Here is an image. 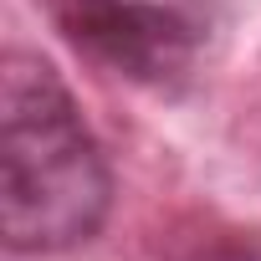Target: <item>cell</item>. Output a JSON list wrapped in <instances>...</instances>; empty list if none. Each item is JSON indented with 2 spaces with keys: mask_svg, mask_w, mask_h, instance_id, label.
<instances>
[{
  "mask_svg": "<svg viewBox=\"0 0 261 261\" xmlns=\"http://www.w3.org/2000/svg\"><path fill=\"white\" fill-rule=\"evenodd\" d=\"M57 36L92 67L139 87H179L210 36V0H41Z\"/></svg>",
  "mask_w": 261,
  "mask_h": 261,
  "instance_id": "obj_2",
  "label": "cell"
},
{
  "mask_svg": "<svg viewBox=\"0 0 261 261\" xmlns=\"http://www.w3.org/2000/svg\"><path fill=\"white\" fill-rule=\"evenodd\" d=\"M113 169L62 77L26 51L0 77V230L16 256H57L102 230Z\"/></svg>",
  "mask_w": 261,
  "mask_h": 261,
  "instance_id": "obj_1",
  "label": "cell"
},
{
  "mask_svg": "<svg viewBox=\"0 0 261 261\" xmlns=\"http://www.w3.org/2000/svg\"><path fill=\"white\" fill-rule=\"evenodd\" d=\"M169 261H261V230H200Z\"/></svg>",
  "mask_w": 261,
  "mask_h": 261,
  "instance_id": "obj_3",
  "label": "cell"
}]
</instances>
